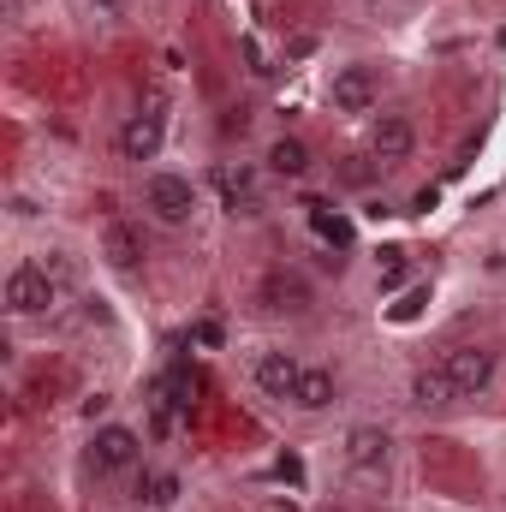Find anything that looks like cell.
Wrapping results in <instances>:
<instances>
[{
	"mask_svg": "<svg viewBox=\"0 0 506 512\" xmlns=\"http://www.w3.org/2000/svg\"><path fill=\"white\" fill-rule=\"evenodd\" d=\"M256 304H262L268 316H310V310H316V286H310L298 268H268V274L256 280Z\"/></svg>",
	"mask_w": 506,
	"mask_h": 512,
	"instance_id": "8992f818",
	"label": "cell"
},
{
	"mask_svg": "<svg viewBox=\"0 0 506 512\" xmlns=\"http://www.w3.org/2000/svg\"><path fill=\"white\" fill-rule=\"evenodd\" d=\"M370 6H381V0H370Z\"/></svg>",
	"mask_w": 506,
	"mask_h": 512,
	"instance_id": "44dd1931",
	"label": "cell"
},
{
	"mask_svg": "<svg viewBox=\"0 0 506 512\" xmlns=\"http://www.w3.org/2000/svg\"><path fill=\"white\" fill-rule=\"evenodd\" d=\"M137 459H143V435H137L131 423H96V435H90V447H84V471H90L96 483L131 471Z\"/></svg>",
	"mask_w": 506,
	"mask_h": 512,
	"instance_id": "277c9868",
	"label": "cell"
},
{
	"mask_svg": "<svg viewBox=\"0 0 506 512\" xmlns=\"http://www.w3.org/2000/svg\"><path fill=\"white\" fill-rule=\"evenodd\" d=\"M310 221H316V233H322L328 245H352V227H346L340 215H328V203H310Z\"/></svg>",
	"mask_w": 506,
	"mask_h": 512,
	"instance_id": "2e32d148",
	"label": "cell"
},
{
	"mask_svg": "<svg viewBox=\"0 0 506 512\" xmlns=\"http://www.w3.org/2000/svg\"><path fill=\"white\" fill-rule=\"evenodd\" d=\"M262 161H268V173H274V179H304V173L316 167V161H310V143H304V137H274Z\"/></svg>",
	"mask_w": 506,
	"mask_h": 512,
	"instance_id": "4fadbf2b",
	"label": "cell"
},
{
	"mask_svg": "<svg viewBox=\"0 0 506 512\" xmlns=\"http://www.w3.org/2000/svg\"><path fill=\"white\" fill-rule=\"evenodd\" d=\"M340 465L358 477V483H387V465H393V429L387 423H352L340 435Z\"/></svg>",
	"mask_w": 506,
	"mask_h": 512,
	"instance_id": "7a4b0ae2",
	"label": "cell"
},
{
	"mask_svg": "<svg viewBox=\"0 0 506 512\" xmlns=\"http://www.w3.org/2000/svg\"><path fill=\"white\" fill-rule=\"evenodd\" d=\"M381 256H387V262H381L376 286H381V292H393V286H399V280H405V251H381Z\"/></svg>",
	"mask_w": 506,
	"mask_h": 512,
	"instance_id": "e0dca14e",
	"label": "cell"
},
{
	"mask_svg": "<svg viewBox=\"0 0 506 512\" xmlns=\"http://www.w3.org/2000/svg\"><path fill=\"white\" fill-rule=\"evenodd\" d=\"M441 370L459 399H483L501 376V358H495V346H453V352H441Z\"/></svg>",
	"mask_w": 506,
	"mask_h": 512,
	"instance_id": "5b68a950",
	"label": "cell"
},
{
	"mask_svg": "<svg viewBox=\"0 0 506 512\" xmlns=\"http://www.w3.org/2000/svg\"><path fill=\"white\" fill-rule=\"evenodd\" d=\"M102 262H108V268H120V274L143 268V262H149V233H143V221L114 215V221L102 227Z\"/></svg>",
	"mask_w": 506,
	"mask_h": 512,
	"instance_id": "30bf717a",
	"label": "cell"
},
{
	"mask_svg": "<svg viewBox=\"0 0 506 512\" xmlns=\"http://www.w3.org/2000/svg\"><path fill=\"white\" fill-rule=\"evenodd\" d=\"M72 292V262L54 251V256H24L6 268V286H0V304L12 322H30V316H48L60 310V298Z\"/></svg>",
	"mask_w": 506,
	"mask_h": 512,
	"instance_id": "6da1fadb",
	"label": "cell"
},
{
	"mask_svg": "<svg viewBox=\"0 0 506 512\" xmlns=\"http://www.w3.org/2000/svg\"><path fill=\"white\" fill-rule=\"evenodd\" d=\"M143 215L155 221V227H191L197 221V185L185 179V173H149L143 179Z\"/></svg>",
	"mask_w": 506,
	"mask_h": 512,
	"instance_id": "3957f363",
	"label": "cell"
},
{
	"mask_svg": "<svg viewBox=\"0 0 506 512\" xmlns=\"http://www.w3.org/2000/svg\"><path fill=\"white\" fill-rule=\"evenodd\" d=\"M268 512H286V507H268Z\"/></svg>",
	"mask_w": 506,
	"mask_h": 512,
	"instance_id": "ffe728a7",
	"label": "cell"
},
{
	"mask_svg": "<svg viewBox=\"0 0 506 512\" xmlns=\"http://www.w3.org/2000/svg\"><path fill=\"white\" fill-rule=\"evenodd\" d=\"M137 501H149V507H173V501H179V471H155V477H143Z\"/></svg>",
	"mask_w": 506,
	"mask_h": 512,
	"instance_id": "9a60e30c",
	"label": "cell"
},
{
	"mask_svg": "<svg viewBox=\"0 0 506 512\" xmlns=\"http://www.w3.org/2000/svg\"><path fill=\"white\" fill-rule=\"evenodd\" d=\"M90 6H96V12H126L131 0H90Z\"/></svg>",
	"mask_w": 506,
	"mask_h": 512,
	"instance_id": "d6986e66",
	"label": "cell"
},
{
	"mask_svg": "<svg viewBox=\"0 0 506 512\" xmlns=\"http://www.w3.org/2000/svg\"><path fill=\"white\" fill-rule=\"evenodd\" d=\"M376 102H381V84L364 60L334 66V78H328V108H334V114H352V120H358V114H376Z\"/></svg>",
	"mask_w": 506,
	"mask_h": 512,
	"instance_id": "52a82bcc",
	"label": "cell"
},
{
	"mask_svg": "<svg viewBox=\"0 0 506 512\" xmlns=\"http://www.w3.org/2000/svg\"><path fill=\"white\" fill-rule=\"evenodd\" d=\"M304 376V358L298 352H286V346H262L251 358V382L262 399H274V405H292V387Z\"/></svg>",
	"mask_w": 506,
	"mask_h": 512,
	"instance_id": "ba28073f",
	"label": "cell"
},
{
	"mask_svg": "<svg viewBox=\"0 0 506 512\" xmlns=\"http://www.w3.org/2000/svg\"><path fill=\"white\" fill-rule=\"evenodd\" d=\"M423 304H429V286H411V292H405V298L393 304V322H411V316H417Z\"/></svg>",
	"mask_w": 506,
	"mask_h": 512,
	"instance_id": "ac0fdd59",
	"label": "cell"
},
{
	"mask_svg": "<svg viewBox=\"0 0 506 512\" xmlns=\"http://www.w3.org/2000/svg\"><path fill=\"white\" fill-rule=\"evenodd\" d=\"M411 405H423V411H447V405H459V393H453V382H447L441 364H429V370L411 376Z\"/></svg>",
	"mask_w": 506,
	"mask_h": 512,
	"instance_id": "5bb4252c",
	"label": "cell"
},
{
	"mask_svg": "<svg viewBox=\"0 0 506 512\" xmlns=\"http://www.w3.org/2000/svg\"><path fill=\"white\" fill-rule=\"evenodd\" d=\"M334 405H340V376H334L328 364H304V376L292 387V411L322 417V411H334Z\"/></svg>",
	"mask_w": 506,
	"mask_h": 512,
	"instance_id": "7c38bea8",
	"label": "cell"
},
{
	"mask_svg": "<svg viewBox=\"0 0 506 512\" xmlns=\"http://www.w3.org/2000/svg\"><path fill=\"white\" fill-rule=\"evenodd\" d=\"M411 149H417V126H411V114L387 108V114H376V120H370V155H376L381 167L411 161Z\"/></svg>",
	"mask_w": 506,
	"mask_h": 512,
	"instance_id": "9c48e42d",
	"label": "cell"
},
{
	"mask_svg": "<svg viewBox=\"0 0 506 512\" xmlns=\"http://www.w3.org/2000/svg\"><path fill=\"white\" fill-rule=\"evenodd\" d=\"M161 143H167V120H161L155 108H149V114L137 108L126 126H120V161H137V167H143V161L161 155Z\"/></svg>",
	"mask_w": 506,
	"mask_h": 512,
	"instance_id": "8fae6325",
	"label": "cell"
}]
</instances>
